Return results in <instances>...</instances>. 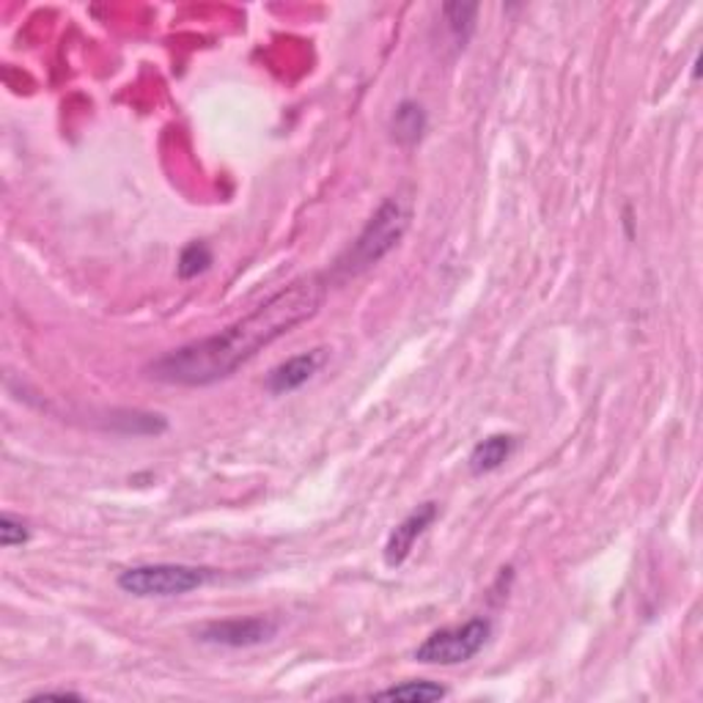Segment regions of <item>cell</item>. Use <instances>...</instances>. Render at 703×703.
I'll use <instances>...</instances> for the list:
<instances>
[{"label":"cell","mask_w":703,"mask_h":703,"mask_svg":"<svg viewBox=\"0 0 703 703\" xmlns=\"http://www.w3.org/2000/svg\"><path fill=\"white\" fill-rule=\"evenodd\" d=\"M328 289L330 281L317 272L297 278L220 333L159 355L146 366V374L163 385L179 387H206L229 380L258 352L317 317Z\"/></svg>","instance_id":"1"},{"label":"cell","mask_w":703,"mask_h":703,"mask_svg":"<svg viewBox=\"0 0 703 703\" xmlns=\"http://www.w3.org/2000/svg\"><path fill=\"white\" fill-rule=\"evenodd\" d=\"M410 223H412L410 199L391 195V199L382 201L380 209L371 215L366 229L358 234V240L352 242V245L346 247L344 256L335 261L333 281H346V278H355L360 276V272L376 267L387 253L399 247V242L405 240Z\"/></svg>","instance_id":"2"},{"label":"cell","mask_w":703,"mask_h":703,"mask_svg":"<svg viewBox=\"0 0 703 703\" xmlns=\"http://www.w3.org/2000/svg\"><path fill=\"white\" fill-rule=\"evenodd\" d=\"M217 577L215 568L193 563H141L124 568L116 586L138 599H170L209 586Z\"/></svg>","instance_id":"3"},{"label":"cell","mask_w":703,"mask_h":703,"mask_svg":"<svg viewBox=\"0 0 703 703\" xmlns=\"http://www.w3.org/2000/svg\"><path fill=\"white\" fill-rule=\"evenodd\" d=\"M493 629V618H487V615H475L459 627H443L412 651V660L421 665H446V668L470 663L489 643Z\"/></svg>","instance_id":"4"},{"label":"cell","mask_w":703,"mask_h":703,"mask_svg":"<svg viewBox=\"0 0 703 703\" xmlns=\"http://www.w3.org/2000/svg\"><path fill=\"white\" fill-rule=\"evenodd\" d=\"M278 635V622L270 615H247V618H223L209 622L195 632V638L206 646H223V649H251L261 646Z\"/></svg>","instance_id":"5"},{"label":"cell","mask_w":703,"mask_h":703,"mask_svg":"<svg viewBox=\"0 0 703 703\" xmlns=\"http://www.w3.org/2000/svg\"><path fill=\"white\" fill-rule=\"evenodd\" d=\"M439 516V506L437 503H421L418 509H412L399 525L393 527L391 536L385 541V563L391 568H399L401 563L410 558L412 547L416 541L426 534L429 527L434 525V520Z\"/></svg>","instance_id":"6"},{"label":"cell","mask_w":703,"mask_h":703,"mask_svg":"<svg viewBox=\"0 0 703 703\" xmlns=\"http://www.w3.org/2000/svg\"><path fill=\"white\" fill-rule=\"evenodd\" d=\"M324 360H328V352L324 349L299 352L294 358L276 366V369L267 374V380H264V387H267V393H272V396H289V393L299 391L305 382H311L324 366Z\"/></svg>","instance_id":"7"},{"label":"cell","mask_w":703,"mask_h":703,"mask_svg":"<svg viewBox=\"0 0 703 703\" xmlns=\"http://www.w3.org/2000/svg\"><path fill=\"white\" fill-rule=\"evenodd\" d=\"M516 451V437L511 434H489L478 439L468 457V468L473 475H487L503 468Z\"/></svg>","instance_id":"8"},{"label":"cell","mask_w":703,"mask_h":703,"mask_svg":"<svg viewBox=\"0 0 703 703\" xmlns=\"http://www.w3.org/2000/svg\"><path fill=\"white\" fill-rule=\"evenodd\" d=\"M426 127H429V116L426 111H423L421 102L416 100L399 102L391 116V138L405 149L418 146L421 138L426 136Z\"/></svg>","instance_id":"9"},{"label":"cell","mask_w":703,"mask_h":703,"mask_svg":"<svg viewBox=\"0 0 703 703\" xmlns=\"http://www.w3.org/2000/svg\"><path fill=\"white\" fill-rule=\"evenodd\" d=\"M448 690L443 685H434V681L418 679V681H405V685H393L387 690L374 692V701H405V703H432L446 698Z\"/></svg>","instance_id":"10"},{"label":"cell","mask_w":703,"mask_h":703,"mask_svg":"<svg viewBox=\"0 0 703 703\" xmlns=\"http://www.w3.org/2000/svg\"><path fill=\"white\" fill-rule=\"evenodd\" d=\"M475 14H478V7L475 3H446L443 7V20H446V28L453 39V48L464 50V44L470 41L475 30Z\"/></svg>","instance_id":"11"},{"label":"cell","mask_w":703,"mask_h":703,"mask_svg":"<svg viewBox=\"0 0 703 703\" xmlns=\"http://www.w3.org/2000/svg\"><path fill=\"white\" fill-rule=\"evenodd\" d=\"M111 429L122 434H163L168 429L163 416L154 412H138V410H116L111 412Z\"/></svg>","instance_id":"12"},{"label":"cell","mask_w":703,"mask_h":703,"mask_svg":"<svg viewBox=\"0 0 703 703\" xmlns=\"http://www.w3.org/2000/svg\"><path fill=\"white\" fill-rule=\"evenodd\" d=\"M209 267H212V251L206 242H190V245H184L182 253H179V261H176V272H179L182 281L204 276Z\"/></svg>","instance_id":"13"},{"label":"cell","mask_w":703,"mask_h":703,"mask_svg":"<svg viewBox=\"0 0 703 703\" xmlns=\"http://www.w3.org/2000/svg\"><path fill=\"white\" fill-rule=\"evenodd\" d=\"M30 541V527L23 516H14L9 511L0 514V545L12 550V547H23Z\"/></svg>","instance_id":"14"},{"label":"cell","mask_w":703,"mask_h":703,"mask_svg":"<svg viewBox=\"0 0 703 703\" xmlns=\"http://www.w3.org/2000/svg\"><path fill=\"white\" fill-rule=\"evenodd\" d=\"M50 698H61V701H66V698H75V701H80V692H69V690H44V692H36L34 701H50Z\"/></svg>","instance_id":"15"}]
</instances>
